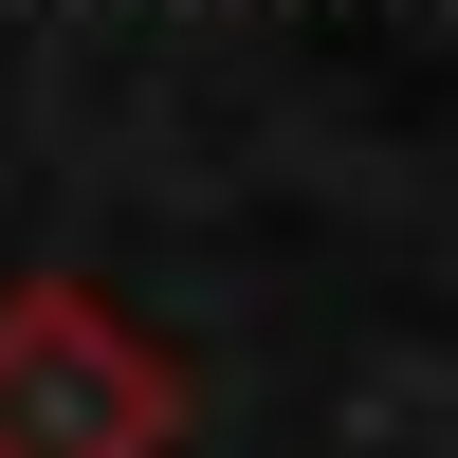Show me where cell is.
<instances>
[{
  "label": "cell",
  "instance_id": "6da1fadb",
  "mask_svg": "<svg viewBox=\"0 0 458 458\" xmlns=\"http://www.w3.org/2000/svg\"><path fill=\"white\" fill-rule=\"evenodd\" d=\"M165 440H183L165 330H129L92 276L0 293V458H165Z\"/></svg>",
  "mask_w": 458,
  "mask_h": 458
}]
</instances>
